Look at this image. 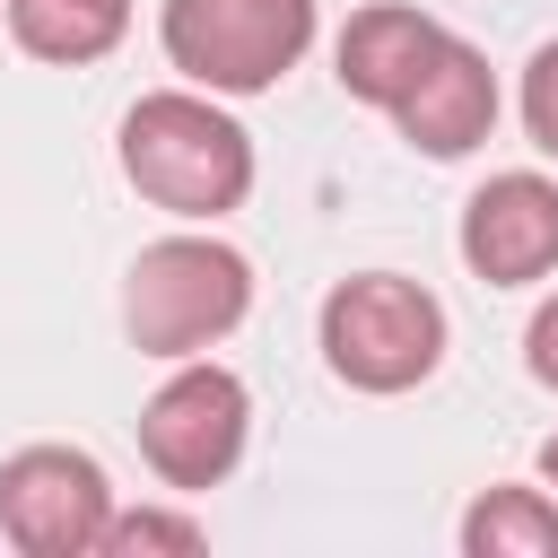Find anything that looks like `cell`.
Here are the masks:
<instances>
[{
	"instance_id": "1",
	"label": "cell",
	"mask_w": 558,
	"mask_h": 558,
	"mask_svg": "<svg viewBox=\"0 0 558 558\" xmlns=\"http://www.w3.org/2000/svg\"><path fill=\"white\" fill-rule=\"evenodd\" d=\"M122 174L166 218H227L253 192V140L209 87H157L122 113Z\"/></svg>"
},
{
	"instance_id": "2",
	"label": "cell",
	"mask_w": 558,
	"mask_h": 558,
	"mask_svg": "<svg viewBox=\"0 0 558 558\" xmlns=\"http://www.w3.org/2000/svg\"><path fill=\"white\" fill-rule=\"evenodd\" d=\"M253 305V262L218 235H157L122 279V331L140 357H201Z\"/></svg>"
},
{
	"instance_id": "3",
	"label": "cell",
	"mask_w": 558,
	"mask_h": 558,
	"mask_svg": "<svg viewBox=\"0 0 558 558\" xmlns=\"http://www.w3.org/2000/svg\"><path fill=\"white\" fill-rule=\"evenodd\" d=\"M323 357L357 392H410L445 357V305L401 270H357L323 296Z\"/></svg>"
},
{
	"instance_id": "4",
	"label": "cell",
	"mask_w": 558,
	"mask_h": 558,
	"mask_svg": "<svg viewBox=\"0 0 558 558\" xmlns=\"http://www.w3.org/2000/svg\"><path fill=\"white\" fill-rule=\"evenodd\" d=\"M166 61L209 96L279 87L314 44V0H166Z\"/></svg>"
},
{
	"instance_id": "5",
	"label": "cell",
	"mask_w": 558,
	"mask_h": 558,
	"mask_svg": "<svg viewBox=\"0 0 558 558\" xmlns=\"http://www.w3.org/2000/svg\"><path fill=\"white\" fill-rule=\"evenodd\" d=\"M244 436H253V392L209 357H174V375L140 410V453L166 488H218L244 462Z\"/></svg>"
},
{
	"instance_id": "6",
	"label": "cell",
	"mask_w": 558,
	"mask_h": 558,
	"mask_svg": "<svg viewBox=\"0 0 558 558\" xmlns=\"http://www.w3.org/2000/svg\"><path fill=\"white\" fill-rule=\"evenodd\" d=\"M113 523V488L105 462L78 445H26L0 462V541L26 558H87L105 549Z\"/></svg>"
},
{
	"instance_id": "7",
	"label": "cell",
	"mask_w": 558,
	"mask_h": 558,
	"mask_svg": "<svg viewBox=\"0 0 558 558\" xmlns=\"http://www.w3.org/2000/svg\"><path fill=\"white\" fill-rule=\"evenodd\" d=\"M462 262L488 288H532L558 270V183L549 174H488L462 209Z\"/></svg>"
},
{
	"instance_id": "8",
	"label": "cell",
	"mask_w": 558,
	"mask_h": 558,
	"mask_svg": "<svg viewBox=\"0 0 558 558\" xmlns=\"http://www.w3.org/2000/svg\"><path fill=\"white\" fill-rule=\"evenodd\" d=\"M392 122L418 157H471L488 131H497V70L480 44H462L445 26V44L418 61V78L392 96Z\"/></svg>"
},
{
	"instance_id": "9",
	"label": "cell",
	"mask_w": 558,
	"mask_h": 558,
	"mask_svg": "<svg viewBox=\"0 0 558 558\" xmlns=\"http://www.w3.org/2000/svg\"><path fill=\"white\" fill-rule=\"evenodd\" d=\"M445 44V26L427 9H401V0H375L340 26V87L375 113H392V96L418 78V61Z\"/></svg>"
},
{
	"instance_id": "10",
	"label": "cell",
	"mask_w": 558,
	"mask_h": 558,
	"mask_svg": "<svg viewBox=\"0 0 558 558\" xmlns=\"http://www.w3.org/2000/svg\"><path fill=\"white\" fill-rule=\"evenodd\" d=\"M9 35H17V52L78 70L131 35V0H9Z\"/></svg>"
},
{
	"instance_id": "11",
	"label": "cell",
	"mask_w": 558,
	"mask_h": 558,
	"mask_svg": "<svg viewBox=\"0 0 558 558\" xmlns=\"http://www.w3.org/2000/svg\"><path fill=\"white\" fill-rule=\"evenodd\" d=\"M471 558H558V497L549 488H488L462 514Z\"/></svg>"
},
{
	"instance_id": "12",
	"label": "cell",
	"mask_w": 558,
	"mask_h": 558,
	"mask_svg": "<svg viewBox=\"0 0 558 558\" xmlns=\"http://www.w3.org/2000/svg\"><path fill=\"white\" fill-rule=\"evenodd\" d=\"M201 541H209V532H201L192 514H157V506L105 523V549H113V558H131V549H201Z\"/></svg>"
},
{
	"instance_id": "13",
	"label": "cell",
	"mask_w": 558,
	"mask_h": 558,
	"mask_svg": "<svg viewBox=\"0 0 558 558\" xmlns=\"http://www.w3.org/2000/svg\"><path fill=\"white\" fill-rule=\"evenodd\" d=\"M523 131L541 157H558V44H541L523 61Z\"/></svg>"
},
{
	"instance_id": "14",
	"label": "cell",
	"mask_w": 558,
	"mask_h": 558,
	"mask_svg": "<svg viewBox=\"0 0 558 558\" xmlns=\"http://www.w3.org/2000/svg\"><path fill=\"white\" fill-rule=\"evenodd\" d=\"M523 366H532V375H541V384L558 392V296H549V305L532 314V331H523Z\"/></svg>"
},
{
	"instance_id": "15",
	"label": "cell",
	"mask_w": 558,
	"mask_h": 558,
	"mask_svg": "<svg viewBox=\"0 0 558 558\" xmlns=\"http://www.w3.org/2000/svg\"><path fill=\"white\" fill-rule=\"evenodd\" d=\"M541 480H549V488H558V436H549V445H541Z\"/></svg>"
}]
</instances>
